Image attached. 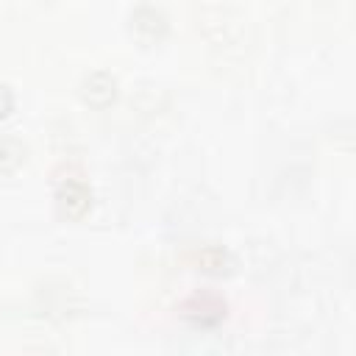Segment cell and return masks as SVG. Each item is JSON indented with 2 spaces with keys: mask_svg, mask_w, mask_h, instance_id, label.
Wrapping results in <instances>:
<instances>
[{
  "mask_svg": "<svg viewBox=\"0 0 356 356\" xmlns=\"http://www.w3.org/2000/svg\"><path fill=\"white\" fill-rule=\"evenodd\" d=\"M92 186L83 178H64L56 189V211L61 220H81L92 209Z\"/></svg>",
  "mask_w": 356,
  "mask_h": 356,
  "instance_id": "6da1fadb",
  "label": "cell"
},
{
  "mask_svg": "<svg viewBox=\"0 0 356 356\" xmlns=\"http://www.w3.org/2000/svg\"><path fill=\"white\" fill-rule=\"evenodd\" d=\"M181 317L195 328H214L225 320V300L211 292H195L181 303Z\"/></svg>",
  "mask_w": 356,
  "mask_h": 356,
  "instance_id": "7a4b0ae2",
  "label": "cell"
},
{
  "mask_svg": "<svg viewBox=\"0 0 356 356\" xmlns=\"http://www.w3.org/2000/svg\"><path fill=\"white\" fill-rule=\"evenodd\" d=\"M128 22H131V33H136V39L142 42H159L167 33V14L153 3H139L131 11Z\"/></svg>",
  "mask_w": 356,
  "mask_h": 356,
  "instance_id": "3957f363",
  "label": "cell"
},
{
  "mask_svg": "<svg viewBox=\"0 0 356 356\" xmlns=\"http://www.w3.org/2000/svg\"><path fill=\"white\" fill-rule=\"evenodd\" d=\"M81 97L92 108H106L117 100V78L108 70H92L81 81Z\"/></svg>",
  "mask_w": 356,
  "mask_h": 356,
  "instance_id": "277c9868",
  "label": "cell"
},
{
  "mask_svg": "<svg viewBox=\"0 0 356 356\" xmlns=\"http://www.w3.org/2000/svg\"><path fill=\"white\" fill-rule=\"evenodd\" d=\"M234 267V259L225 248L220 245H206L197 250V270L209 273V275H228Z\"/></svg>",
  "mask_w": 356,
  "mask_h": 356,
  "instance_id": "5b68a950",
  "label": "cell"
},
{
  "mask_svg": "<svg viewBox=\"0 0 356 356\" xmlns=\"http://www.w3.org/2000/svg\"><path fill=\"white\" fill-rule=\"evenodd\" d=\"M22 161H25V147L11 136H0V175L14 172Z\"/></svg>",
  "mask_w": 356,
  "mask_h": 356,
  "instance_id": "8992f818",
  "label": "cell"
},
{
  "mask_svg": "<svg viewBox=\"0 0 356 356\" xmlns=\"http://www.w3.org/2000/svg\"><path fill=\"white\" fill-rule=\"evenodd\" d=\"M11 111H14V92L6 83H0V120L8 117Z\"/></svg>",
  "mask_w": 356,
  "mask_h": 356,
  "instance_id": "52a82bcc",
  "label": "cell"
}]
</instances>
